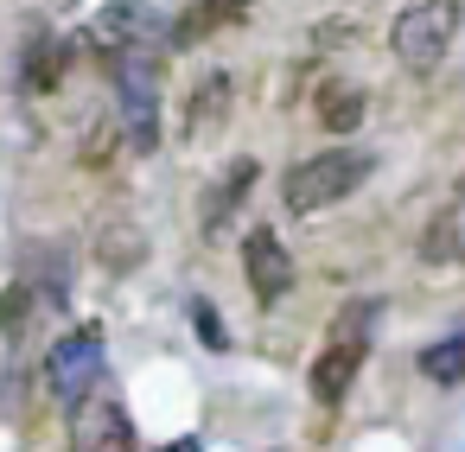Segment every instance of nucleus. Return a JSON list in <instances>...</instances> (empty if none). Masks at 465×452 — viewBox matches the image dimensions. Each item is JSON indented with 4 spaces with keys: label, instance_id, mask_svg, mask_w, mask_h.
I'll use <instances>...</instances> for the list:
<instances>
[{
    "label": "nucleus",
    "instance_id": "nucleus-7",
    "mask_svg": "<svg viewBox=\"0 0 465 452\" xmlns=\"http://www.w3.org/2000/svg\"><path fill=\"white\" fill-rule=\"evenodd\" d=\"M71 452H134V420L109 388L71 401Z\"/></svg>",
    "mask_w": 465,
    "mask_h": 452
},
{
    "label": "nucleus",
    "instance_id": "nucleus-10",
    "mask_svg": "<svg viewBox=\"0 0 465 452\" xmlns=\"http://www.w3.org/2000/svg\"><path fill=\"white\" fill-rule=\"evenodd\" d=\"M64 64H71L64 33L33 26V33H26V45H20V84H26L33 96H45V90H58V84H64Z\"/></svg>",
    "mask_w": 465,
    "mask_h": 452
},
{
    "label": "nucleus",
    "instance_id": "nucleus-1",
    "mask_svg": "<svg viewBox=\"0 0 465 452\" xmlns=\"http://www.w3.org/2000/svg\"><path fill=\"white\" fill-rule=\"evenodd\" d=\"M376 319H382L376 300H344V306H338V319H331V331H325V344H319V357H312V369H306V388H312L319 408H338V401L351 395L357 369L370 363Z\"/></svg>",
    "mask_w": 465,
    "mask_h": 452
},
{
    "label": "nucleus",
    "instance_id": "nucleus-18",
    "mask_svg": "<svg viewBox=\"0 0 465 452\" xmlns=\"http://www.w3.org/2000/svg\"><path fill=\"white\" fill-rule=\"evenodd\" d=\"M166 452H198V439H179V446H166Z\"/></svg>",
    "mask_w": 465,
    "mask_h": 452
},
{
    "label": "nucleus",
    "instance_id": "nucleus-17",
    "mask_svg": "<svg viewBox=\"0 0 465 452\" xmlns=\"http://www.w3.org/2000/svg\"><path fill=\"white\" fill-rule=\"evenodd\" d=\"M192 319H198V331H204V338H198V344H211V350H223V344H230V338H223V319H217V312H211V306H204V300H198V306H192Z\"/></svg>",
    "mask_w": 465,
    "mask_h": 452
},
{
    "label": "nucleus",
    "instance_id": "nucleus-9",
    "mask_svg": "<svg viewBox=\"0 0 465 452\" xmlns=\"http://www.w3.org/2000/svg\"><path fill=\"white\" fill-rule=\"evenodd\" d=\"M230 103H236V77L230 71H211V77H198L192 84V103H185V134L179 141H211L223 122H230Z\"/></svg>",
    "mask_w": 465,
    "mask_h": 452
},
{
    "label": "nucleus",
    "instance_id": "nucleus-3",
    "mask_svg": "<svg viewBox=\"0 0 465 452\" xmlns=\"http://www.w3.org/2000/svg\"><path fill=\"white\" fill-rule=\"evenodd\" d=\"M109 84H115V109H122V128H128V147L153 153L160 147V45L115 58Z\"/></svg>",
    "mask_w": 465,
    "mask_h": 452
},
{
    "label": "nucleus",
    "instance_id": "nucleus-19",
    "mask_svg": "<svg viewBox=\"0 0 465 452\" xmlns=\"http://www.w3.org/2000/svg\"><path fill=\"white\" fill-rule=\"evenodd\" d=\"M52 7H71V0H52Z\"/></svg>",
    "mask_w": 465,
    "mask_h": 452
},
{
    "label": "nucleus",
    "instance_id": "nucleus-5",
    "mask_svg": "<svg viewBox=\"0 0 465 452\" xmlns=\"http://www.w3.org/2000/svg\"><path fill=\"white\" fill-rule=\"evenodd\" d=\"M45 388L58 401H84L90 388H103V331L96 325H77L45 350Z\"/></svg>",
    "mask_w": 465,
    "mask_h": 452
},
{
    "label": "nucleus",
    "instance_id": "nucleus-8",
    "mask_svg": "<svg viewBox=\"0 0 465 452\" xmlns=\"http://www.w3.org/2000/svg\"><path fill=\"white\" fill-rule=\"evenodd\" d=\"M242 274H249V293L262 306H281L293 293V255L274 230H249L242 236Z\"/></svg>",
    "mask_w": 465,
    "mask_h": 452
},
{
    "label": "nucleus",
    "instance_id": "nucleus-12",
    "mask_svg": "<svg viewBox=\"0 0 465 452\" xmlns=\"http://www.w3.org/2000/svg\"><path fill=\"white\" fill-rule=\"evenodd\" d=\"M242 7H249V0H198L192 14H179V26H173V45H198L204 33L230 26V20H236Z\"/></svg>",
    "mask_w": 465,
    "mask_h": 452
},
{
    "label": "nucleus",
    "instance_id": "nucleus-11",
    "mask_svg": "<svg viewBox=\"0 0 465 452\" xmlns=\"http://www.w3.org/2000/svg\"><path fill=\"white\" fill-rule=\"evenodd\" d=\"M249 185H255V160H236L211 192H204V211H198V230H204V242H217L223 230H230V217L242 211V198H249Z\"/></svg>",
    "mask_w": 465,
    "mask_h": 452
},
{
    "label": "nucleus",
    "instance_id": "nucleus-13",
    "mask_svg": "<svg viewBox=\"0 0 465 452\" xmlns=\"http://www.w3.org/2000/svg\"><path fill=\"white\" fill-rule=\"evenodd\" d=\"M420 376H427L433 388H459V382H465V331L427 344V350H420Z\"/></svg>",
    "mask_w": 465,
    "mask_h": 452
},
{
    "label": "nucleus",
    "instance_id": "nucleus-16",
    "mask_svg": "<svg viewBox=\"0 0 465 452\" xmlns=\"http://www.w3.org/2000/svg\"><path fill=\"white\" fill-rule=\"evenodd\" d=\"M319 115H325V128H331V134H351V128H357V115H363V96H357V90H338V96H325V109H319Z\"/></svg>",
    "mask_w": 465,
    "mask_h": 452
},
{
    "label": "nucleus",
    "instance_id": "nucleus-15",
    "mask_svg": "<svg viewBox=\"0 0 465 452\" xmlns=\"http://www.w3.org/2000/svg\"><path fill=\"white\" fill-rule=\"evenodd\" d=\"M96 255H103V268L128 274V268L147 255V242H141V230H134V223H103V242H96Z\"/></svg>",
    "mask_w": 465,
    "mask_h": 452
},
{
    "label": "nucleus",
    "instance_id": "nucleus-14",
    "mask_svg": "<svg viewBox=\"0 0 465 452\" xmlns=\"http://www.w3.org/2000/svg\"><path fill=\"white\" fill-rule=\"evenodd\" d=\"M39 312H45V306L33 300V287H26V280H14L7 293H0V331H7V344H14V350L26 344V331H33V319H39Z\"/></svg>",
    "mask_w": 465,
    "mask_h": 452
},
{
    "label": "nucleus",
    "instance_id": "nucleus-6",
    "mask_svg": "<svg viewBox=\"0 0 465 452\" xmlns=\"http://www.w3.org/2000/svg\"><path fill=\"white\" fill-rule=\"evenodd\" d=\"M160 33H166V20H160L153 7H141V0H115V7H103V14L90 20V52H96L103 64H115V58H128V52L160 45Z\"/></svg>",
    "mask_w": 465,
    "mask_h": 452
},
{
    "label": "nucleus",
    "instance_id": "nucleus-4",
    "mask_svg": "<svg viewBox=\"0 0 465 452\" xmlns=\"http://www.w3.org/2000/svg\"><path fill=\"white\" fill-rule=\"evenodd\" d=\"M452 39H459V0H414V7L389 26V52L414 77L440 71V58L452 52Z\"/></svg>",
    "mask_w": 465,
    "mask_h": 452
},
{
    "label": "nucleus",
    "instance_id": "nucleus-2",
    "mask_svg": "<svg viewBox=\"0 0 465 452\" xmlns=\"http://www.w3.org/2000/svg\"><path fill=\"white\" fill-rule=\"evenodd\" d=\"M363 179H370V153H363V147H325V153L300 160V166L281 179V204H287L293 217H319V211L344 204Z\"/></svg>",
    "mask_w": 465,
    "mask_h": 452
}]
</instances>
